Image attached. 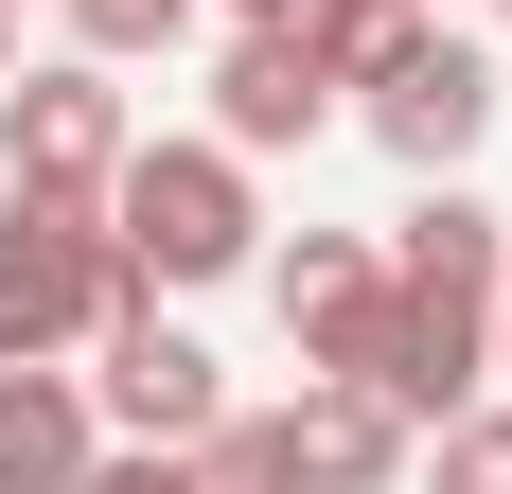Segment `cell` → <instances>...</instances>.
Instances as JSON below:
<instances>
[{"label":"cell","instance_id":"obj_1","mask_svg":"<svg viewBox=\"0 0 512 494\" xmlns=\"http://www.w3.org/2000/svg\"><path fill=\"white\" fill-rule=\"evenodd\" d=\"M124 300H142V265H124V230H106V195L0 177V353H89Z\"/></svg>","mask_w":512,"mask_h":494},{"label":"cell","instance_id":"obj_2","mask_svg":"<svg viewBox=\"0 0 512 494\" xmlns=\"http://www.w3.org/2000/svg\"><path fill=\"white\" fill-rule=\"evenodd\" d=\"M106 230H124L142 300H177V283H230L265 247V212H248V159L230 142H124L106 159Z\"/></svg>","mask_w":512,"mask_h":494},{"label":"cell","instance_id":"obj_3","mask_svg":"<svg viewBox=\"0 0 512 494\" xmlns=\"http://www.w3.org/2000/svg\"><path fill=\"white\" fill-rule=\"evenodd\" d=\"M336 89H354V124L407 159V177H460L477 124H495V53L442 36V0H389V18H371V53L336 71Z\"/></svg>","mask_w":512,"mask_h":494},{"label":"cell","instance_id":"obj_4","mask_svg":"<svg viewBox=\"0 0 512 494\" xmlns=\"http://www.w3.org/2000/svg\"><path fill=\"white\" fill-rule=\"evenodd\" d=\"M124 142H142V124H124V71H106V53H71V71H0V177H71V195H106Z\"/></svg>","mask_w":512,"mask_h":494},{"label":"cell","instance_id":"obj_5","mask_svg":"<svg viewBox=\"0 0 512 494\" xmlns=\"http://www.w3.org/2000/svg\"><path fill=\"white\" fill-rule=\"evenodd\" d=\"M265 283H283V353L301 371H371V336H389V247L371 230H301Z\"/></svg>","mask_w":512,"mask_h":494},{"label":"cell","instance_id":"obj_6","mask_svg":"<svg viewBox=\"0 0 512 494\" xmlns=\"http://www.w3.org/2000/svg\"><path fill=\"white\" fill-rule=\"evenodd\" d=\"M407 406L371 389V371H301V406H283V459H301V494H407Z\"/></svg>","mask_w":512,"mask_h":494},{"label":"cell","instance_id":"obj_7","mask_svg":"<svg viewBox=\"0 0 512 494\" xmlns=\"http://www.w3.org/2000/svg\"><path fill=\"white\" fill-rule=\"evenodd\" d=\"M89 353H106V406H89V424H124V442H195L212 406H230V389H212V353L177 336L159 300H124V318H106Z\"/></svg>","mask_w":512,"mask_h":494},{"label":"cell","instance_id":"obj_8","mask_svg":"<svg viewBox=\"0 0 512 494\" xmlns=\"http://www.w3.org/2000/svg\"><path fill=\"white\" fill-rule=\"evenodd\" d=\"M336 124V71H318L301 36H230L212 53V142L230 159H283V142H318Z\"/></svg>","mask_w":512,"mask_h":494},{"label":"cell","instance_id":"obj_9","mask_svg":"<svg viewBox=\"0 0 512 494\" xmlns=\"http://www.w3.org/2000/svg\"><path fill=\"white\" fill-rule=\"evenodd\" d=\"M89 389H71V371H53V353H0V494H71L89 477Z\"/></svg>","mask_w":512,"mask_h":494},{"label":"cell","instance_id":"obj_10","mask_svg":"<svg viewBox=\"0 0 512 494\" xmlns=\"http://www.w3.org/2000/svg\"><path fill=\"white\" fill-rule=\"evenodd\" d=\"M407 477L424 494H512V406H442V424L407 442Z\"/></svg>","mask_w":512,"mask_h":494},{"label":"cell","instance_id":"obj_11","mask_svg":"<svg viewBox=\"0 0 512 494\" xmlns=\"http://www.w3.org/2000/svg\"><path fill=\"white\" fill-rule=\"evenodd\" d=\"M53 18H71V53H106V71H124V53H159L195 0H53Z\"/></svg>","mask_w":512,"mask_h":494},{"label":"cell","instance_id":"obj_12","mask_svg":"<svg viewBox=\"0 0 512 494\" xmlns=\"http://www.w3.org/2000/svg\"><path fill=\"white\" fill-rule=\"evenodd\" d=\"M71 494H195V459H177V442H89Z\"/></svg>","mask_w":512,"mask_h":494},{"label":"cell","instance_id":"obj_13","mask_svg":"<svg viewBox=\"0 0 512 494\" xmlns=\"http://www.w3.org/2000/svg\"><path fill=\"white\" fill-rule=\"evenodd\" d=\"M283 18H301V0H230V36H283Z\"/></svg>","mask_w":512,"mask_h":494},{"label":"cell","instance_id":"obj_14","mask_svg":"<svg viewBox=\"0 0 512 494\" xmlns=\"http://www.w3.org/2000/svg\"><path fill=\"white\" fill-rule=\"evenodd\" d=\"M495 371H512V247H495Z\"/></svg>","mask_w":512,"mask_h":494}]
</instances>
